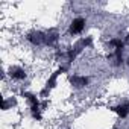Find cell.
Segmentation results:
<instances>
[{
    "label": "cell",
    "mask_w": 129,
    "mask_h": 129,
    "mask_svg": "<svg viewBox=\"0 0 129 129\" xmlns=\"http://www.w3.org/2000/svg\"><path fill=\"white\" fill-rule=\"evenodd\" d=\"M27 41L34 46H46V32L32 30L27 34Z\"/></svg>",
    "instance_id": "3957f363"
},
{
    "label": "cell",
    "mask_w": 129,
    "mask_h": 129,
    "mask_svg": "<svg viewBox=\"0 0 129 129\" xmlns=\"http://www.w3.org/2000/svg\"><path fill=\"white\" fill-rule=\"evenodd\" d=\"M126 64H127V66H129V56H127V59H126Z\"/></svg>",
    "instance_id": "8fae6325"
},
{
    "label": "cell",
    "mask_w": 129,
    "mask_h": 129,
    "mask_svg": "<svg viewBox=\"0 0 129 129\" xmlns=\"http://www.w3.org/2000/svg\"><path fill=\"white\" fill-rule=\"evenodd\" d=\"M112 111L117 112L121 118L127 117V115H129V102H124V103H120V105H117V106H112Z\"/></svg>",
    "instance_id": "52a82bcc"
},
{
    "label": "cell",
    "mask_w": 129,
    "mask_h": 129,
    "mask_svg": "<svg viewBox=\"0 0 129 129\" xmlns=\"http://www.w3.org/2000/svg\"><path fill=\"white\" fill-rule=\"evenodd\" d=\"M58 40H59V34L56 29H50L49 32H46V46H53Z\"/></svg>",
    "instance_id": "ba28073f"
},
{
    "label": "cell",
    "mask_w": 129,
    "mask_h": 129,
    "mask_svg": "<svg viewBox=\"0 0 129 129\" xmlns=\"http://www.w3.org/2000/svg\"><path fill=\"white\" fill-rule=\"evenodd\" d=\"M21 96L27 100V103H29V106H30V114H32V117H34L35 120H41V106H40V102H38L37 96L32 94V93H27V91H23Z\"/></svg>",
    "instance_id": "6da1fadb"
},
{
    "label": "cell",
    "mask_w": 129,
    "mask_h": 129,
    "mask_svg": "<svg viewBox=\"0 0 129 129\" xmlns=\"http://www.w3.org/2000/svg\"><path fill=\"white\" fill-rule=\"evenodd\" d=\"M8 75L15 81H23L26 78V70L20 66H11L9 70H8Z\"/></svg>",
    "instance_id": "5b68a950"
},
{
    "label": "cell",
    "mask_w": 129,
    "mask_h": 129,
    "mask_svg": "<svg viewBox=\"0 0 129 129\" xmlns=\"http://www.w3.org/2000/svg\"><path fill=\"white\" fill-rule=\"evenodd\" d=\"M124 44H129V34H127V37H126V40H124Z\"/></svg>",
    "instance_id": "30bf717a"
},
{
    "label": "cell",
    "mask_w": 129,
    "mask_h": 129,
    "mask_svg": "<svg viewBox=\"0 0 129 129\" xmlns=\"http://www.w3.org/2000/svg\"><path fill=\"white\" fill-rule=\"evenodd\" d=\"M70 84L75 88H84L90 84V78L88 76H79V75H73L70 76Z\"/></svg>",
    "instance_id": "8992f818"
},
{
    "label": "cell",
    "mask_w": 129,
    "mask_h": 129,
    "mask_svg": "<svg viewBox=\"0 0 129 129\" xmlns=\"http://www.w3.org/2000/svg\"><path fill=\"white\" fill-rule=\"evenodd\" d=\"M67 70H69V64H66V66H62V67H59V69H58L50 78H49V81L46 82V87H44V88L41 90V93H40L41 97H46V96L50 93V90L56 85V79H58V76H59L61 73H64V72H67Z\"/></svg>",
    "instance_id": "7a4b0ae2"
},
{
    "label": "cell",
    "mask_w": 129,
    "mask_h": 129,
    "mask_svg": "<svg viewBox=\"0 0 129 129\" xmlns=\"http://www.w3.org/2000/svg\"><path fill=\"white\" fill-rule=\"evenodd\" d=\"M85 24H87V20L84 17H78L72 21L70 27H69V34L70 35H79L82 34V30L85 29Z\"/></svg>",
    "instance_id": "277c9868"
},
{
    "label": "cell",
    "mask_w": 129,
    "mask_h": 129,
    "mask_svg": "<svg viewBox=\"0 0 129 129\" xmlns=\"http://www.w3.org/2000/svg\"><path fill=\"white\" fill-rule=\"evenodd\" d=\"M15 105H17V99H15V97H8V99H5V100H3L2 108L6 111V109H9L11 106H15Z\"/></svg>",
    "instance_id": "9c48e42d"
}]
</instances>
